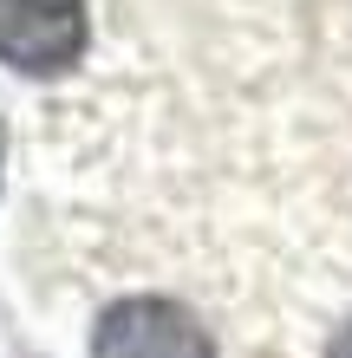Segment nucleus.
<instances>
[{
	"instance_id": "1",
	"label": "nucleus",
	"mask_w": 352,
	"mask_h": 358,
	"mask_svg": "<svg viewBox=\"0 0 352 358\" xmlns=\"http://www.w3.org/2000/svg\"><path fill=\"white\" fill-rule=\"evenodd\" d=\"M92 358H216V332L170 293H131L98 313Z\"/></svg>"
},
{
	"instance_id": "2",
	"label": "nucleus",
	"mask_w": 352,
	"mask_h": 358,
	"mask_svg": "<svg viewBox=\"0 0 352 358\" xmlns=\"http://www.w3.org/2000/svg\"><path fill=\"white\" fill-rule=\"evenodd\" d=\"M85 0H0V66L27 78H59L85 59Z\"/></svg>"
},
{
	"instance_id": "3",
	"label": "nucleus",
	"mask_w": 352,
	"mask_h": 358,
	"mask_svg": "<svg viewBox=\"0 0 352 358\" xmlns=\"http://www.w3.org/2000/svg\"><path fill=\"white\" fill-rule=\"evenodd\" d=\"M326 358H352V313H346V326L333 332V345H326Z\"/></svg>"
},
{
	"instance_id": "4",
	"label": "nucleus",
	"mask_w": 352,
	"mask_h": 358,
	"mask_svg": "<svg viewBox=\"0 0 352 358\" xmlns=\"http://www.w3.org/2000/svg\"><path fill=\"white\" fill-rule=\"evenodd\" d=\"M0 163H7V124H0Z\"/></svg>"
}]
</instances>
